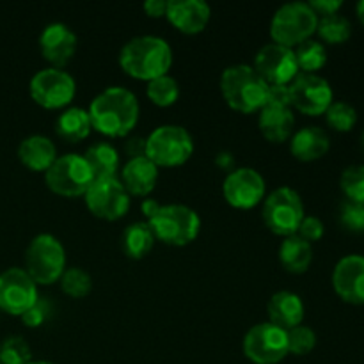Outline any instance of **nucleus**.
Returning a JSON list of instances; mask_svg holds the SVG:
<instances>
[{
  "mask_svg": "<svg viewBox=\"0 0 364 364\" xmlns=\"http://www.w3.org/2000/svg\"><path fill=\"white\" fill-rule=\"evenodd\" d=\"M124 153L128 155V159L146 156V139L130 137L127 142H124Z\"/></svg>",
  "mask_w": 364,
  "mask_h": 364,
  "instance_id": "nucleus-42",
  "label": "nucleus"
},
{
  "mask_svg": "<svg viewBox=\"0 0 364 364\" xmlns=\"http://www.w3.org/2000/svg\"><path fill=\"white\" fill-rule=\"evenodd\" d=\"M146 95H148V98L155 105L169 107L173 103H176L178 98H180V84L169 73L162 75V77H156L148 82V85H146Z\"/></svg>",
  "mask_w": 364,
  "mask_h": 364,
  "instance_id": "nucleus-30",
  "label": "nucleus"
},
{
  "mask_svg": "<svg viewBox=\"0 0 364 364\" xmlns=\"http://www.w3.org/2000/svg\"><path fill=\"white\" fill-rule=\"evenodd\" d=\"M294 52L299 71L302 73H315V71L322 70L327 63L326 46L316 39H306L304 43L297 45Z\"/></svg>",
  "mask_w": 364,
  "mask_h": 364,
  "instance_id": "nucleus-29",
  "label": "nucleus"
},
{
  "mask_svg": "<svg viewBox=\"0 0 364 364\" xmlns=\"http://www.w3.org/2000/svg\"><path fill=\"white\" fill-rule=\"evenodd\" d=\"M267 313H269L270 323L284 331H290L301 326L304 320V302L294 291L281 290L270 297L269 304H267Z\"/></svg>",
  "mask_w": 364,
  "mask_h": 364,
  "instance_id": "nucleus-21",
  "label": "nucleus"
},
{
  "mask_svg": "<svg viewBox=\"0 0 364 364\" xmlns=\"http://www.w3.org/2000/svg\"><path fill=\"white\" fill-rule=\"evenodd\" d=\"M220 92L231 109L252 114L265 105L269 84L249 64H233L220 75Z\"/></svg>",
  "mask_w": 364,
  "mask_h": 364,
  "instance_id": "nucleus-3",
  "label": "nucleus"
},
{
  "mask_svg": "<svg viewBox=\"0 0 364 364\" xmlns=\"http://www.w3.org/2000/svg\"><path fill=\"white\" fill-rule=\"evenodd\" d=\"M167 6H169V2H167V0H146L144 11L148 16L160 18V16H166Z\"/></svg>",
  "mask_w": 364,
  "mask_h": 364,
  "instance_id": "nucleus-43",
  "label": "nucleus"
},
{
  "mask_svg": "<svg viewBox=\"0 0 364 364\" xmlns=\"http://www.w3.org/2000/svg\"><path fill=\"white\" fill-rule=\"evenodd\" d=\"M265 105L291 107L290 87H288V85H269V92H267Z\"/></svg>",
  "mask_w": 364,
  "mask_h": 364,
  "instance_id": "nucleus-40",
  "label": "nucleus"
},
{
  "mask_svg": "<svg viewBox=\"0 0 364 364\" xmlns=\"http://www.w3.org/2000/svg\"><path fill=\"white\" fill-rule=\"evenodd\" d=\"M340 220L348 231L364 233V203L345 199L340 206Z\"/></svg>",
  "mask_w": 364,
  "mask_h": 364,
  "instance_id": "nucleus-37",
  "label": "nucleus"
},
{
  "mask_svg": "<svg viewBox=\"0 0 364 364\" xmlns=\"http://www.w3.org/2000/svg\"><path fill=\"white\" fill-rule=\"evenodd\" d=\"M78 38L70 25L63 21H52L39 34V48L43 57L53 68H60L71 60L77 52Z\"/></svg>",
  "mask_w": 364,
  "mask_h": 364,
  "instance_id": "nucleus-18",
  "label": "nucleus"
},
{
  "mask_svg": "<svg viewBox=\"0 0 364 364\" xmlns=\"http://www.w3.org/2000/svg\"><path fill=\"white\" fill-rule=\"evenodd\" d=\"M153 244H155V235L148 223H132L121 235V247L132 259L144 258L153 249Z\"/></svg>",
  "mask_w": 364,
  "mask_h": 364,
  "instance_id": "nucleus-28",
  "label": "nucleus"
},
{
  "mask_svg": "<svg viewBox=\"0 0 364 364\" xmlns=\"http://www.w3.org/2000/svg\"><path fill=\"white\" fill-rule=\"evenodd\" d=\"M87 112L96 132L107 137H124L137 124L141 107L130 89L110 85L92 98Z\"/></svg>",
  "mask_w": 364,
  "mask_h": 364,
  "instance_id": "nucleus-1",
  "label": "nucleus"
},
{
  "mask_svg": "<svg viewBox=\"0 0 364 364\" xmlns=\"http://www.w3.org/2000/svg\"><path fill=\"white\" fill-rule=\"evenodd\" d=\"M326 119L336 132H350L358 123V112L347 102H333L326 110Z\"/></svg>",
  "mask_w": 364,
  "mask_h": 364,
  "instance_id": "nucleus-33",
  "label": "nucleus"
},
{
  "mask_svg": "<svg viewBox=\"0 0 364 364\" xmlns=\"http://www.w3.org/2000/svg\"><path fill=\"white\" fill-rule=\"evenodd\" d=\"M355 13H358L359 21H361V23L364 25V0H361V2H359L358 6H355Z\"/></svg>",
  "mask_w": 364,
  "mask_h": 364,
  "instance_id": "nucleus-45",
  "label": "nucleus"
},
{
  "mask_svg": "<svg viewBox=\"0 0 364 364\" xmlns=\"http://www.w3.org/2000/svg\"><path fill=\"white\" fill-rule=\"evenodd\" d=\"M265 178L252 167H237L224 178L223 194L231 206L249 210L265 199Z\"/></svg>",
  "mask_w": 364,
  "mask_h": 364,
  "instance_id": "nucleus-16",
  "label": "nucleus"
},
{
  "mask_svg": "<svg viewBox=\"0 0 364 364\" xmlns=\"http://www.w3.org/2000/svg\"><path fill=\"white\" fill-rule=\"evenodd\" d=\"M0 364H2V363H0Z\"/></svg>",
  "mask_w": 364,
  "mask_h": 364,
  "instance_id": "nucleus-48",
  "label": "nucleus"
},
{
  "mask_svg": "<svg viewBox=\"0 0 364 364\" xmlns=\"http://www.w3.org/2000/svg\"><path fill=\"white\" fill-rule=\"evenodd\" d=\"M258 127L263 137L270 142H284L294 135L295 116L291 107L263 105L259 110Z\"/></svg>",
  "mask_w": 364,
  "mask_h": 364,
  "instance_id": "nucleus-22",
  "label": "nucleus"
},
{
  "mask_svg": "<svg viewBox=\"0 0 364 364\" xmlns=\"http://www.w3.org/2000/svg\"><path fill=\"white\" fill-rule=\"evenodd\" d=\"M32 100L45 109H63L77 92V82L63 68H45L32 75L28 84Z\"/></svg>",
  "mask_w": 364,
  "mask_h": 364,
  "instance_id": "nucleus-10",
  "label": "nucleus"
},
{
  "mask_svg": "<svg viewBox=\"0 0 364 364\" xmlns=\"http://www.w3.org/2000/svg\"><path fill=\"white\" fill-rule=\"evenodd\" d=\"M316 32L323 41L331 43V45H340L345 43L352 34V23L348 18L341 16V14H329V16H320L318 25H316Z\"/></svg>",
  "mask_w": 364,
  "mask_h": 364,
  "instance_id": "nucleus-31",
  "label": "nucleus"
},
{
  "mask_svg": "<svg viewBox=\"0 0 364 364\" xmlns=\"http://www.w3.org/2000/svg\"><path fill=\"white\" fill-rule=\"evenodd\" d=\"M45 181L48 188L64 198H78L87 192L95 181L91 169L85 162L84 155L66 153L57 156L55 162L45 173Z\"/></svg>",
  "mask_w": 364,
  "mask_h": 364,
  "instance_id": "nucleus-9",
  "label": "nucleus"
},
{
  "mask_svg": "<svg viewBox=\"0 0 364 364\" xmlns=\"http://www.w3.org/2000/svg\"><path fill=\"white\" fill-rule=\"evenodd\" d=\"M363 144H364V134H363Z\"/></svg>",
  "mask_w": 364,
  "mask_h": 364,
  "instance_id": "nucleus-47",
  "label": "nucleus"
},
{
  "mask_svg": "<svg viewBox=\"0 0 364 364\" xmlns=\"http://www.w3.org/2000/svg\"><path fill=\"white\" fill-rule=\"evenodd\" d=\"M288 336V354L295 355H306L315 348L316 345V334L311 327L308 326H297L294 329L287 331Z\"/></svg>",
  "mask_w": 364,
  "mask_h": 364,
  "instance_id": "nucleus-35",
  "label": "nucleus"
},
{
  "mask_svg": "<svg viewBox=\"0 0 364 364\" xmlns=\"http://www.w3.org/2000/svg\"><path fill=\"white\" fill-rule=\"evenodd\" d=\"M18 159L31 171H46L50 169L57 159V148L52 139L46 135H28L18 146Z\"/></svg>",
  "mask_w": 364,
  "mask_h": 364,
  "instance_id": "nucleus-24",
  "label": "nucleus"
},
{
  "mask_svg": "<svg viewBox=\"0 0 364 364\" xmlns=\"http://www.w3.org/2000/svg\"><path fill=\"white\" fill-rule=\"evenodd\" d=\"M48 313H50L48 302H46L45 299L39 297L38 301H36V304L32 306V308H28L27 311L21 315V320H23L25 326L34 329V327L43 326V323L46 322V318H48Z\"/></svg>",
  "mask_w": 364,
  "mask_h": 364,
  "instance_id": "nucleus-38",
  "label": "nucleus"
},
{
  "mask_svg": "<svg viewBox=\"0 0 364 364\" xmlns=\"http://www.w3.org/2000/svg\"><path fill=\"white\" fill-rule=\"evenodd\" d=\"M84 198L87 208L98 219L117 220L130 210V194L117 176L95 180Z\"/></svg>",
  "mask_w": 364,
  "mask_h": 364,
  "instance_id": "nucleus-12",
  "label": "nucleus"
},
{
  "mask_svg": "<svg viewBox=\"0 0 364 364\" xmlns=\"http://www.w3.org/2000/svg\"><path fill=\"white\" fill-rule=\"evenodd\" d=\"M166 16L183 34H198L208 25L212 9L205 0H169Z\"/></svg>",
  "mask_w": 364,
  "mask_h": 364,
  "instance_id": "nucleus-19",
  "label": "nucleus"
},
{
  "mask_svg": "<svg viewBox=\"0 0 364 364\" xmlns=\"http://www.w3.org/2000/svg\"><path fill=\"white\" fill-rule=\"evenodd\" d=\"M141 208H142V213L146 215V219H149V217H151L153 213H155L156 210L160 208V205L155 201V199H144V201H142Z\"/></svg>",
  "mask_w": 364,
  "mask_h": 364,
  "instance_id": "nucleus-44",
  "label": "nucleus"
},
{
  "mask_svg": "<svg viewBox=\"0 0 364 364\" xmlns=\"http://www.w3.org/2000/svg\"><path fill=\"white\" fill-rule=\"evenodd\" d=\"M84 159L87 162L95 180L117 176V171L121 167L119 151L110 142L105 141L89 146L84 153Z\"/></svg>",
  "mask_w": 364,
  "mask_h": 364,
  "instance_id": "nucleus-25",
  "label": "nucleus"
},
{
  "mask_svg": "<svg viewBox=\"0 0 364 364\" xmlns=\"http://www.w3.org/2000/svg\"><path fill=\"white\" fill-rule=\"evenodd\" d=\"M311 9L315 11L320 16H329V14H336L340 11V7L343 6L341 0H311L309 2Z\"/></svg>",
  "mask_w": 364,
  "mask_h": 364,
  "instance_id": "nucleus-41",
  "label": "nucleus"
},
{
  "mask_svg": "<svg viewBox=\"0 0 364 364\" xmlns=\"http://www.w3.org/2000/svg\"><path fill=\"white\" fill-rule=\"evenodd\" d=\"M173 64V48L159 36H135L123 45L119 52V66L130 77L139 80H153L167 75Z\"/></svg>",
  "mask_w": 364,
  "mask_h": 364,
  "instance_id": "nucleus-2",
  "label": "nucleus"
},
{
  "mask_svg": "<svg viewBox=\"0 0 364 364\" xmlns=\"http://www.w3.org/2000/svg\"><path fill=\"white\" fill-rule=\"evenodd\" d=\"M255 68L259 77L269 85H290L299 71L294 48L267 43L258 50L255 57Z\"/></svg>",
  "mask_w": 364,
  "mask_h": 364,
  "instance_id": "nucleus-14",
  "label": "nucleus"
},
{
  "mask_svg": "<svg viewBox=\"0 0 364 364\" xmlns=\"http://www.w3.org/2000/svg\"><path fill=\"white\" fill-rule=\"evenodd\" d=\"M323 231H326V228H323V223L318 219V217L306 215L304 219H302L301 226H299L297 235L311 244V242L320 240V238L323 237Z\"/></svg>",
  "mask_w": 364,
  "mask_h": 364,
  "instance_id": "nucleus-39",
  "label": "nucleus"
},
{
  "mask_svg": "<svg viewBox=\"0 0 364 364\" xmlns=\"http://www.w3.org/2000/svg\"><path fill=\"white\" fill-rule=\"evenodd\" d=\"M39 299L38 284L20 267H11L0 274V309L21 316Z\"/></svg>",
  "mask_w": 364,
  "mask_h": 364,
  "instance_id": "nucleus-15",
  "label": "nucleus"
},
{
  "mask_svg": "<svg viewBox=\"0 0 364 364\" xmlns=\"http://www.w3.org/2000/svg\"><path fill=\"white\" fill-rule=\"evenodd\" d=\"M291 107L308 116L326 114L334 102V92L329 82L316 73H299L290 85Z\"/></svg>",
  "mask_w": 364,
  "mask_h": 364,
  "instance_id": "nucleus-13",
  "label": "nucleus"
},
{
  "mask_svg": "<svg viewBox=\"0 0 364 364\" xmlns=\"http://www.w3.org/2000/svg\"><path fill=\"white\" fill-rule=\"evenodd\" d=\"M32 361V350L25 338L7 336L0 343V363L2 364H27Z\"/></svg>",
  "mask_w": 364,
  "mask_h": 364,
  "instance_id": "nucleus-34",
  "label": "nucleus"
},
{
  "mask_svg": "<svg viewBox=\"0 0 364 364\" xmlns=\"http://www.w3.org/2000/svg\"><path fill=\"white\" fill-rule=\"evenodd\" d=\"M121 183L130 196H148L159 181V166L153 164L148 156L128 159L121 167Z\"/></svg>",
  "mask_w": 364,
  "mask_h": 364,
  "instance_id": "nucleus-20",
  "label": "nucleus"
},
{
  "mask_svg": "<svg viewBox=\"0 0 364 364\" xmlns=\"http://www.w3.org/2000/svg\"><path fill=\"white\" fill-rule=\"evenodd\" d=\"M146 223L151 228L155 240L169 245H187L198 238L201 219L194 208L187 205H160V208Z\"/></svg>",
  "mask_w": 364,
  "mask_h": 364,
  "instance_id": "nucleus-4",
  "label": "nucleus"
},
{
  "mask_svg": "<svg viewBox=\"0 0 364 364\" xmlns=\"http://www.w3.org/2000/svg\"><path fill=\"white\" fill-rule=\"evenodd\" d=\"M66 270V251L57 237L36 235L25 249V272L36 284H52Z\"/></svg>",
  "mask_w": 364,
  "mask_h": 364,
  "instance_id": "nucleus-5",
  "label": "nucleus"
},
{
  "mask_svg": "<svg viewBox=\"0 0 364 364\" xmlns=\"http://www.w3.org/2000/svg\"><path fill=\"white\" fill-rule=\"evenodd\" d=\"M318 25V14L309 2H287L274 13L270 21V36L277 45L294 46L311 39Z\"/></svg>",
  "mask_w": 364,
  "mask_h": 364,
  "instance_id": "nucleus-6",
  "label": "nucleus"
},
{
  "mask_svg": "<svg viewBox=\"0 0 364 364\" xmlns=\"http://www.w3.org/2000/svg\"><path fill=\"white\" fill-rule=\"evenodd\" d=\"M341 191L350 201L364 203V166H350L341 173Z\"/></svg>",
  "mask_w": 364,
  "mask_h": 364,
  "instance_id": "nucleus-36",
  "label": "nucleus"
},
{
  "mask_svg": "<svg viewBox=\"0 0 364 364\" xmlns=\"http://www.w3.org/2000/svg\"><path fill=\"white\" fill-rule=\"evenodd\" d=\"M279 262L288 272L302 274L309 269L313 262V247L309 242L299 235L284 237L279 245Z\"/></svg>",
  "mask_w": 364,
  "mask_h": 364,
  "instance_id": "nucleus-26",
  "label": "nucleus"
},
{
  "mask_svg": "<svg viewBox=\"0 0 364 364\" xmlns=\"http://www.w3.org/2000/svg\"><path fill=\"white\" fill-rule=\"evenodd\" d=\"M333 287L341 301L364 304V256H343L333 270Z\"/></svg>",
  "mask_w": 364,
  "mask_h": 364,
  "instance_id": "nucleus-17",
  "label": "nucleus"
},
{
  "mask_svg": "<svg viewBox=\"0 0 364 364\" xmlns=\"http://www.w3.org/2000/svg\"><path fill=\"white\" fill-rule=\"evenodd\" d=\"M263 223L272 233L281 237L297 235L299 226L306 217L304 203L297 191L279 187L263 199Z\"/></svg>",
  "mask_w": 364,
  "mask_h": 364,
  "instance_id": "nucleus-8",
  "label": "nucleus"
},
{
  "mask_svg": "<svg viewBox=\"0 0 364 364\" xmlns=\"http://www.w3.org/2000/svg\"><path fill=\"white\" fill-rule=\"evenodd\" d=\"M27 364H53V363H48V361H31Z\"/></svg>",
  "mask_w": 364,
  "mask_h": 364,
  "instance_id": "nucleus-46",
  "label": "nucleus"
},
{
  "mask_svg": "<svg viewBox=\"0 0 364 364\" xmlns=\"http://www.w3.org/2000/svg\"><path fill=\"white\" fill-rule=\"evenodd\" d=\"M194 153V139L180 124H162L146 137V156L159 167H176Z\"/></svg>",
  "mask_w": 364,
  "mask_h": 364,
  "instance_id": "nucleus-7",
  "label": "nucleus"
},
{
  "mask_svg": "<svg viewBox=\"0 0 364 364\" xmlns=\"http://www.w3.org/2000/svg\"><path fill=\"white\" fill-rule=\"evenodd\" d=\"M331 139L327 132L320 127H304L294 132L290 137L291 155L302 162H313L318 160L329 151Z\"/></svg>",
  "mask_w": 364,
  "mask_h": 364,
  "instance_id": "nucleus-23",
  "label": "nucleus"
},
{
  "mask_svg": "<svg viewBox=\"0 0 364 364\" xmlns=\"http://www.w3.org/2000/svg\"><path fill=\"white\" fill-rule=\"evenodd\" d=\"M244 354L255 364H277L288 355L287 331L270 322L252 326L244 336Z\"/></svg>",
  "mask_w": 364,
  "mask_h": 364,
  "instance_id": "nucleus-11",
  "label": "nucleus"
},
{
  "mask_svg": "<svg viewBox=\"0 0 364 364\" xmlns=\"http://www.w3.org/2000/svg\"><path fill=\"white\" fill-rule=\"evenodd\" d=\"M92 124L89 112L80 107H68L55 119V132L68 142H80L91 134Z\"/></svg>",
  "mask_w": 364,
  "mask_h": 364,
  "instance_id": "nucleus-27",
  "label": "nucleus"
},
{
  "mask_svg": "<svg viewBox=\"0 0 364 364\" xmlns=\"http://www.w3.org/2000/svg\"><path fill=\"white\" fill-rule=\"evenodd\" d=\"M59 281L64 294L73 299L85 297L92 290L91 276L84 269H80V267H70V269H66Z\"/></svg>",
  "mask_w": 364,
  "mask_h": 364,
  "instance_id": "nucleus-32",
  "label": "nucleus"
}]
</instances>
